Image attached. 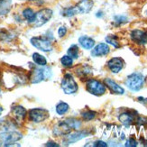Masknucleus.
I'll list each match as a JSON object with an SVG mask.
<instances>
[{"instance_id": "1", "label": "nucleus", "mask_w": 147, "mask_h": 147, "mask_svg": "<svg viewBox=\"0 0 147 147\" xmlns=\"http://www.w3.org/2000/svg\"><path fill=\"white\" fill-rule=\"evenodd\" d=\"M144 82V77L141 73H133L128 76L125 84L132 91H138L142 88Z\"/></svg>"}, {"instance_id": "2", "label": "nucleus", "mask_w": 147, "mask_h": 147, "mask_svg": "<svg viewBox=\"0 0 147 147\" xmlns=\"http://www.w3.org/2000/svg\"><path fill=\"white\" fill-rule=\"evenodd\" d=\"M22 138L18 132H5L0 134V146H10Z\"/></svg>"}, {"instance_id": "3", "label": "nucleus", "mask_w": 147, "mask_h": 147, "mask_svg": "<svg viewBox=\"0 0 147 147\" xmlns=\"http://www.w3.org/2000/svg\"><path fill=\"white\" fill-rule=\"evenodd\" d=\"M87 90L96 96L103 95L106 92V87L103 83L96 80H88L86 83Z\"/></svg>"}, {"instance_id": "4", "label": "nucleus", "mask_w": 147, "mask_h": 147, "mask_svg": "<svg viewBox=\"0 0 147 147\" xmlns=\"http://www.w3.org/2000/svg\"><path fill=\"white\" fill-rule=\"evenodd\" d=\"M52 16H53V11L51 9H48V8L42 9L41 11L38 12L37 14H35L34 21L32 24H34L35 27L42 26V25L46 24L50 20Z\"/></svg>"}, {"instance_id": "5", "label": "nucleus", "mask_w": 147, "mask_h": 147, "mask_svg": "<svg viewBox=\"0 0 147 147\" xmlns=\"http://www.w3.org/2000/svg\"><path fill=\"white\" fill-rule=\"evenodd\" d=\"M61 88L66 94H73L78 90V85L71 75L66 74L61 81Z\"/></svg>"}, {"instance_id": "6", "label": "nucleus", "mask_w": 147, "mask_h": 147, "mask_svg": "<svg viewBox=\"0 0 147 147\" xmlns=\"http://www.w3.org/2000/svg\"><path fill=\"white\" fill-rule=\"evenodd\" d=\"M31 43L42 52H51L53 50V45L51 42L44 37H33L31 39Z\"/></svg>"}, {"instance_id": "7", "label": "nucleus", "mask_w": 147, "mask_h": 147, "mask_svg": "<svg viewBox=\"0 0 147 147\" xmlns=\"http://www.w3.org/2000/svg\"><path fill=\"white\" fill-rule=\"evenodd\" d=\"M49 117V112L43 108H34L29 112V117L32 121L36 123L42 122Z\"/></svg>"}, {"instance_id": "8", "label": "nucleus", "mask_w": 147, "mask_h": 147, "mask_svg": "<svg viewBox=\"0 0 147 147\" xmlns=\"http://www.w3.org/2000/svg\"><path fill=\"white\" fill-rule=\"evenodd\" d=\"M93 7V2L91 0H81L80 2L77 4L74 8L77 14H87Z\"/></svg>"}, {"instance_id": "9", "label": "nucleus", "mask_w": 147, "mask_h": 147, "mask_svg": "<svg viewBox=\"0 0 147 147\" xmlns=\"http://www.w3.org/2000/svg\"><path fill=\"white\" fill-rule=\"evenodd\" d=\"M107 66L110 69V71L114 73L119 72L123 69L124 61L120 58H113L107 62Z\"/></svg>"}, {"instance_id": "10", "label": "nucleus", "mask_w": 147, "mask_h": 147, "mask_svg": "<svg viewBox=\"0 0 147 147\" xmlns=\"http://www.w3.org/2000/svg\"><path fill=\"white\" fill-rule=\"evenodd\" d=\"M131 38L133 41L140 44H145L147 42V34L140 30L133 31L131 34Z\"/></svg>"}, {"instance_id": "11", "label": "nucleus", "mask_w": 147, "mask_h": 147, "mask_svg": "<svg viewBox=\"0 0 147 147\" xmlns=\"http://www.w3.org/2000/svg\"><path fill=\"white\" fill-rule=\"evenodd\" d=\"M109 53V47L106 43H99L98 45L96 46L91 52V55L94 57L104 56Z\"/></svg>"}, {"instance_id": "12", "label": "nucleus", "mask_w": 147, "mask_h": 147, "mask_svg": "<svg viewBox=\"0 0 147 147\" xmlns=\"http://www.w3.org/2000/svg\"><path fill=\"white\" fill-rule=\"evenodd\" d=\"M45 71L46 69H35L33 71V74H32V77H31L32 83H39L42 80H43L44 78L46 77Z\"/></svg>"}, {"instance_id": "13", "label": "nucleus", "mask_w": 147, "mask_h": 147, "mask_svg": "<svg viewBox=\"0 0 147 147\" xmlns=\"http://www.w3.org/2000/svg\"><path fill=\"white\" fill-rule=\"evenodd\" d=\"M71 128H72V127L69 125V124L67 122V120H66V121H64V122L59 124L58 125L56 126L54 133L56 134V135H58V136L66 135V134L69 133V131H71Z\"/></svg>"}, {"instance_id": "14", "label": "nucleus", "mask_w": 147, "mask_h": 147, "mask_svg": "<svg viewBox=\"0 0 147 147\" xmlns=\"http://www.w3.org/2000/svg\"><path fill=\"white\" fill-rule=\"evenodd\" d=\"M105 83H106V85L111 89V91H112V92L116 93V94H120V95L124 94V92H125L124 88H121V87H120L118 84H117V83L115 82L114 80H110V79H106V80H105Z\"/></svg>"}, {"instance_id": "15", "label": "nucleus", "mask_w": 147, "mask_h": 147, "mask_svg": "<svg viewBox=\"0 0 147 147\" xmlns=\"http://www.w3.org/2000/svg\"><path fill=\"white\" fill-rule=\"evenodd\" d=\"M12 114L15 117V118L18 121H21L25 117L26 115V110L21 106H16L12 108Z\"/></svg>"}, {"instance_id": "16", "label": "nucleus", "mask_w": 147, "mask_h": 147, "mask_svg": "<svg viewBox=\"0 0 147 147\" xmlns=\"http://www.w3.org/2000/svg\"><path fill=\"white\" fill-rule=\"evenodd\" d=\"M79 42L80 45L86 50H90L95 45V41L91 39L90 37H88V36H81L79 39Z\"/></svg>"}, {"instance_id": "17", "label": "nucleus", "mask_w": 147, "mask_h": 147, "mask_svg": "<svg viewBox=\"0 0 147 147\" xmlns=\"http://www.w3.org/2000/svg\"><path fill=\"white\" fill-rule=\"evenodd\" d=\"M88 136L87 132H78V133H74L69 135V136H67L65 142L67 144H71V143H75L77 141H80V139L84 138Z\"/></svg>"}, {"instance_id": "18", "label": "nucleus", "mask_w": 147, "mask_h": 147, "mask_svg": "<svg viewBox=\"0 0 147 147\" xmlns=\"http://www.w3.org/2000/svg\"><path fill=\"white\" fill-rule=\"evenodd\" d=\"M118 119L124 125L129 126L134 122V116L129 112H125L120 115L118 117Z\"/></svg>"}, {"instance_id": "19", "label": "nucleus", "mask_w": 147, "mask_h": 147, "mask_svg": "<svg viewBox=\"0 0 147 147\" xmlns=\"http://www.w3.org/2000/svg\"><path fill=\"white\" fill-rule=\"evenodd\" d=\"M12 0H0V16L6 15L10 10Z\"/></svg>"}, {"instance_id": "20", "label": "nucleus", "mask_w": 147, "mask_h": 147, "mask_svg": "<svg viewBox=\"0 0 147 147\" xmlns=\"http://www.w3.org/2000/svg\"><path fill=\"white\" fill-rule=\"evenodd\" d=\"M33 60H34V61L36 63V64L40 65V66H45L47 64L46 59L44 58L42 55L37 53L33 54Z\"/></svg>"}, {"instance_id": "21", "label": "nucleus", "mask_w": 147, "mask_h": 147, "mask_svg": "<svg viewBox=\"0 0 147 147\" xmlns=\"http://www.w3.org/2000/svg\"><path fill=\"white\" fill-rule=\"evenodd\" d=\"M23 16L26 19V20L29 22V23H33L34 21V18H35V14L34 12L32 10L31 8H26L24 9V12H23Z\"/></svg>"}, {"instance_id": "22", "label": "nucleus", "mask_w": 147, "mask_h": 147, "mask_svg": "<svg viewBox=\"0 0 147 147\" xmlns=\"http://www.w3.org/2000/svg\"><path fill=\"white\" fill-rule=\"evenodd\" d=\"M68 110H69V105L67 103H64V102H61L56 107V112L59 115L65 114Z\"/></svg>"}, {"instance_id": "23", "label": "nucleus", "mask_w": 147, "mask_h": 147, "mask_svg": "<svg viewBox=\"0 0 147 147\" xmlns=\"http://www.w3.org/2000/svg\"><path fill=\"white\" fill-rule=\"evenodd\" d=\"M68 54L69 57H71V58H74V59H77L79 56V47L77 45H72L69 48L68 50Z\"/></svg>"}, {"instance_id": "24", "label": "nucleus", "mask_w": 147, "mask_h": 147, "mask_svg": "<svg viewBox=\"0 0 147 147\" xmlns=\"http://www.w3.org/2000/svg\"><path fill=\"white\" fill-rule=\"evenodd\" d=\"M106 41H107V42L111 44V45H113L114 47H116V48H118L119 47V42H117L116 36L108 35V36L106 37Z\"/></svg>"}, {"instance_id": "25", "label": "nucleus", "mask_w": 147, "mask_h": 147, "mask_svg": "<svg viewBox=\"0 0 147 147\" xmlns=\"http://www.w3.org/2000/svg\"><path fill=\"white\" fill-rule=\"evenodd\" d=\"M61 64L64 67H71L72 65V62H73L72 58L71 57H69V55L63 56L61 60Z\"/></svg>"}, {"instance_id": "26", "label": "nucleus", "mask_w": 147, "mask_h": 147, "mask_svg": "<svg viewBox=\"0 0 147 147\" xmlns=\"http://www.w3.org/2000/svg\"><path fill=\"white\" fill-rule=\"evenodd\" d=\"M95 116H96V113L93 111H87V112L82 113V117L85 120H91L95 117Z\"/></svg>"}, {"instance_id": "27", "label": "nucleus", "mask_w": 147, "mask_h": 147, "mask_svg": "<svg viewBox=\"0 0 147 147\" xmlns=\"http://www.w3.org/2000/svg\"><path fill=\"white\" fill-rule=\"evenodd\" d=\"M77 14L76 13V10L74 7H69V8H66L64 10V12H63V15H64L65 16H69V17H71V16H73Z\"/></svg>"}, {"instance_id": "28", "label": "nucleus", "mask_w": 147, "mask_h": 147, "mask_svg": "<svg viewBox=\"0 0 147 147\" xmlns=\"http://www.w3.org/2000/svg\"><path fill=\"white\" fill-rule=\"evenodd\" d=\"M115 21H116V23H117V24H123L127 21V18L123 16H117L115 17Z\"/></svg>"}, {"instance_id": "29", "label": "nucleus", "mask_w": 147, "mask_h": 147, "mask_svg": "<svg viewBox=\"0 0 147 147\" xmlns=\"http://www.w3.org/2000/svg\"><path fill=\"white\" fill-rule=\"evenodd\" d=\"M125 146H127V147H135V146H136L137 145V142L136 141V140L135 139H129L128 140V141H127L126 142V144H125Z\"/></svg>"}, {"instance_id": "30", "label": "nucleus", "mask_w": 147, "mask_h": 147, "mask_svg": "<svg viewBox=\"0 0 147 147\" xmlns=\"http://www.w3.org/2000/svg\"><path fill=\"white\" fill-rule=\"evenodd\" d=\"M66 33H67V29H66L65 26H61V27H60L59 30H58V34H59V36H60V37L64 36V35L66 34Z\"/></svg>"}, {"instance_id": "31", "label": "nucleus", "mask_w": 147, "mask_h": 147, "mask_svg": "<svg viewBox=\"0 0 147 147\" xmlns=\"http://www.w3.org/2000/svg\"><path fill=\"white\" fill-rule=\"evenodd\" d=\"M93 146H96V147H107V144L103 141H97V142L94 143Z\"/></svg>"}, {"instance_id": "32", "label": "nucleus", "mask_w": 147, "mask_h": 147, "mask_svg": "<svg viewBox=\"0 0 147 147\" xmlns=\"http://www.w3.org/2000/svg\"><path fill=\"white\" fill-rule=\"evenodd\" d=\"M46 146H59V144H55V143H47L46 144H45Z\"/></svg>"}, {"instance_id": "33", "label": "nucleus", "mask_w": 147, "mask_h": 147, "mask_svg": "<svg viewBox=\"0 0 147 147\" xmlns=\"http://www.w3.org/2000/svg\"><path fill=\"white\" fill-rule=\"evenodd\" d=\"M2 111H3V108L0 107V115H1V113H2Z\"/></svg>"}]
</instances>
